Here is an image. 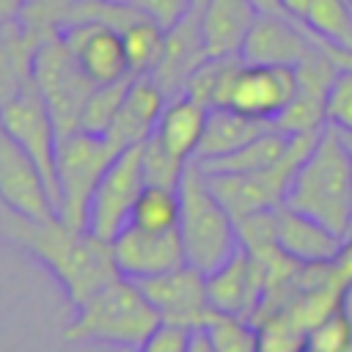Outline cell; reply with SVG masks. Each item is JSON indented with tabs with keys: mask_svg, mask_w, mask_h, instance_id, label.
I'll return each instance as SVG.
<instances>
[{
	"mask_svg": "<svg viewBox=\"0 0 352 352\" xmlns=\"http://www.w3.org/2000/svg\"><path fill=\"white\" fill-rule=\"evenodd\" d=\"M0 234L44 264L74 308L121 275L113 245L82 226H72L60 214L30 217L0 201Z\"/></svg>",
	"mask_w": 352,
	"mask_h": 352,
	"instance_id": "cell-1",
	"label": "cell"
},
{
	"mask_svg": "<svg viewBox=\"0 0 352 352\" xmlns=\"http://www.w3.org/2000/svg\"><path fill=\"white\" fill-rule=\"evenodd\" d=\"M286 206L319 220L338 236L352 234V151L336 126H324L300 162Z\"/></svg>",
	"mask_w": 352,
	"mask_h": 352,
	"instance_id": "cell-2",
	"label": "cell"
},
{
	"mask_svg": "<svg viewBox=\"0 0 352 352\" xmlns=\"http://www.w3.org/2000/svg\"><path fill=\"white\" fill-rule=\"evenodd\" d=\"M74 311V322L66 327V341H107L138 349L162 324V316L146 292L124 275L96 289Z\"/></svg>",
	"mask_w": 352,
	"mask_h": 352,
	"instance_id": "cell-3",
	"label": "cell"
},
{
	"mask_svg": "<svg viewBox=\"0 0 352 352\" xmlns=\"http://www.w3.org/2000/svg\"><path fill=\"white\" fill-rule=\"evenodd\" d=\"M179 236L187 264L204 275L228 261L239 248L236 220L214 195L209 176L195 160L179 182Z\"/></svg>",
	"mask_w": 352,
	"mask_h": 352,
	"instance_id": "cell-4",
	"label": "cell"
},
{
	"mask_svg": "<svg viewBox=\"0 0 352 352\" xmlns=\"http://www.w3.org/2000/svg\"><path fill=\"white\" fill-rule=\"evenodd\" d=\"M121 148L107 135L72 132L58 143V214L72 226H85L88 204L102 176L113 165Z\"/></svg>",
	"mask_w": 352,
	"mask_h": 352,
	"instance_id": "cell-5",
	"label": "cell"
},
{
	"mask_svg": "<svg viewBox=\"0 0 352 352\" xmlns=\"http://www.w3.org/2000/svg\"><path fill=\"white\" fill-rule=\"evenodd\" d=\"M33 82L44 96L58 135H72L80 129L82 107L94 91V80L80 69L77 58L72 55L69 44L63 41L60 30L50 33L33 60Z\"/></svg>",
	"mask_w": 352,
	"mask_h": 352,
	"instance_id": "cell-6",
	"label": "cell"
},
{
	"mask_svg": "<svg viewBox=\"0 0 352 352\" xmlns=\"http://www.w3.org/2000/svg\"><path fill=\"white\" fill-rule=\"evenodd\" d=\"M316 138H319V132L294 135L289 154L278 165L256 170V173H206V170L204 173L209 176L214 195L223 201V206L231 212L234 220H239L245 214H256V212H270L286 201L289 184H292L300 162L305 160V154L314 148Z\"/></svg>",
	"mask_w": 352,
	"mask_h": 352,
	"instance_id": "cell-7",
	"label": "cell"
},
{
	"mask_svg": "<svg viewBox=\"0 0 352 352\" xmlns=\"http://www.w3.org/2000/svg\"><path fill=\"white\" fill-rule=\"evenodd\" d=\"M0 124L38 165L47 192L52 198V206L58 212V143H60V135H58L52 113H50L44 96L38 94L36 82H30L16 99H11L6 107H0Z\"/></svg>",
	"mask_w": 352,
	"mask_h": 352,
	"instance_id": "cell-8",
	"label": "cell"
},
{
	"mask_svg": "<svg viewBox=\"0 0 352 352\" xmlns=\"http://www.w3.org/2000/svg\"><path fill=\"white\" fill-rule=\"evenodd\" d=\"M140 146H129L113 160V165L102 176V182L94 190V198L88 204L85 226L91 234H96L107 242L129 226L135 201H138L140 190L146 187Z\"/></svg>",
	"mask_w": 352,
	"mask_h": 352,
	"instance_id": "cell-9",
	"label": "cell"
},
{
	"mask_svg": "<svg viewBox=\"0 0 352 352\" xmlns=\"http://www.w3.org/2000/svg\"><path fill=\"white\" fill-rule=\"evenodd\" d=\"M294 94H297V69L294 66L242 60L231 77L223 107H231L250 118L275 124V118L289 107Z\"/></svg>",
	"mask_w": 352,
	"mask_h": 352,
	"instance_id": "cell-10",
	"label": "cell"
},
{
	"mask_svg": "<svg viewBox=\"0 0 352 352\" xmlns=\"http://www.w3.org/2000/svg\"><path fill=\"white\" fill-rule=\"evenodd\" d=\"M135 283L146 292V297L154 302L162 322L168 324L201 330L214 311L206 297V275L192 264H182L176 270H168L162 275L143 278Z\"/></svg>",
	"mask_w": 352,
	"mask_h": 352,
	"instance_id": "cell-11",
	"label": "cell"
},
{
	"mask_svg": "<svg viewBox=\"0 0 352 352\" xmlns=\"http://www.w3.org/2000/svg\"><path fill=\"white\" fill-rule=\"evenodd\" d=\"M110 245H113V258H116L118 272L129 280L154 278V275H162L168 270L187 264L179 228L176 231H146L129 223L124 231H118L110 239Z\"/></svg>",
	"mask_w": 352,
	"mask_h": 352,
	"instance_id": "cell-12",
	"label": "cell"
},
{
	"mask_svg": "<svg viewBox=\"0 0 352 352\" xmlns=\"http://www.w3.org/2000/svg\"><path fill=\"white\" fill-rule=\"evenodd\" d=\"M0 201L30 217L58 214L38 165L0 124Z\"/></svg>",
	"mask_w": 352,
	"mask_h": 352,
	"instance_id": "cell-13",
	"label": "cell"
},
{
	"mask_svg": "<svg viewBox=\"0 0 352 352\" xmlns=\"http://www.w3.org/2000/svg\"><path fill=\"white\" fill-rule=\"evenodd\" d=\"M314 50H316V41L302 22H297L286 14L258 11V16H256V22L245 38L242 60L297 66Z\"/></svg>",
	"mask_w": 352,
	"mask_h": 352,
	"instance_id": "cell-14",
	"label": "cell"
},
{
	"mask_svg": "<svg viewBox=\"0 0 352 352\" xmlns=\"http://www.w3.org/2000/svg\"><path fill=\"white\" fill-rule=\"evenodd\" d=\"M60 36L69 44L72 55L77 58L80 69L96 85L116 82L132 74L126 63L124 38L116 28L102 25V22H72L60 28Z\"/></svg>",
	"mask_w": 352,
	"mask_h": 352,
	"instance_id": "cell-15",
	"label": "cell"
},
{
	"mask_svg": "<svg viewBox=\"0 0 352 352\" xmlns=\"http://www.w3.org/2000/svg\"><path fill=\"white\" fill-rule=\"evenodd\" d=\"M206 297L209 305L220 314H236L253 319L264 297L261 264L239 245L228 261L206 272Z\"/></svg>",
	"mask_w": 352,
	"mask_h": 352,
	"instance_id": "cell-16",
	"label": "cell"
},
{
	"mask_svg": "<svg viewBox=\"0 0 352 352\" xmlns=\"http://www.w3.org/2000/svg\"><path fill=\"white\" fill-rule=\"evenodd\" d=\"M206 47H204V36H201V19L198 11L192 8L179 25L165 30V50L162 58L157 63V69L148 74L168 99L184 94L187 80L192 77V72L206 60Z\"/></svg>",
	"mask_w": 352,
	"mask_h": 352,
	"instance_id": "cell-17",
	"label": "cell"
},
{
	"mask_svg": "<svg viewBox=\"0 0 352 352\" xmlns=\"http://www.w3.org/2000/svg\"><path fill=\"white\" fill-rule=\"evenodd\" d=\"M275 236L283 253L300 264H324L336 261L344 245V236L322 226L319 220L280 204L275 209Z\"/></svg>",
	"mask_w": 352,
	"mask_h": 352,
	"instance_id": "cell-18",
	"label": "cell"
},
{
	"mask_svg": "<svg viewBox=\"0 0 352 352\" xmlns=\"http://www.w3.org/2000/svg\"><path fill=\"white\" fill-rule=\"evenodd\" d=\"M165 104H168V96L151 77H135L110 129H107V138L121 151L129 146L146 143L154 135Z\"/></svg>",
	"mask_w": 352,
	"mask_h": 352,
	"instance_id": "cell-19",
	"label": "cell"
},
{
	"mask_svg": "<svg viewBox=\"0 0 352 352\" xmlns=\"http://www.w3.org/2000/svg\"><path fill=\"white\" fill-rule=\"evenodd\" d=\"M258 16L253 0H206L198 11L201 36L209 58L242 55L245 38Z\"/></svg>",
	"mask_w": 352,
	"mask_h": 352,
	"instance_id": "cell-20",
	"label": "cell"
},
{
	"mask_svg": "<svg viewBox=\"0 0 352 352\" xmlns=\"http://www.w3.org/2000/svg\"><path fill=\"white\" fill-rule=\"evenodd\" d=\"M47 36L50 33L33 30L22 22L0 28V107L33 82V60Z\"/></svg>",
	"mask_w": 352,
	"mask_h": 352,
	"instance_id": "cell-21",
	"label": "cell"
},
{
	"mask_svg": "<svg viewBox=\"0 0 352 352\" xmlns=\"http://www.w3.org/2000/svg\"><path fill=\"white\" fill-rule=\"evenodd\" d=\"M206 118H209V107L201 104L198 99L179 94L173 99H168L160 124L154 129V138L179 160L192 162L206 129Z\"/></svg>",
	"mask_w": 352,
	"mask_h": 352,
	"instance_id": "cell-22",
	"label": "cell"
},
{
	"mask_svg": "<svg viewBox=\"0 0 352 352\" xmlns=\"http://www.w3.org/2000/svg\"><path fill=\"white\" fill-rule=\"evenodd\" d=\"M272 121H261V118H250L245 113H236L231 107H212L209 118H206V129L198 146L195 160H214V157H226L236 148H242L245 143H250L253 138H258L261 132L272 129Z\"/></svg>",
	"mask_w": 352,
	"mask_h": 352,
	"instance_id": "cell-23",
	"label": "cell"
},
{
	"mask_svg": "<svg viewBox=\"0 0 352 352\" xmlns=\"http://www.w3.org/2000/svg\"><path fill=\"white\" fill-rule=\"evenodd\" d=\"M292 138L294 135H286V132L272 126V129L261 132L258 138H253L250 143H245L242 148H236L226 157H214V160H204V162L195 160V162L206 173H256V170L278 165L289 154Z\"/></svg>",
	"mask_w": 352,
	"mask_h": 352,
	"instance_id": "cell-24",
	"label": "cell"
},
{
	"mask_svg": "<svg viewBox=\"0 0 352 352\" xmlns=\"http://www.w3.org/2000/svg\"><path fill=\"white\" fill-rule=\"evenodd\" d=\"M124 50H126V63L132 77H148L165 50V28L157 25L151 16H138L126 30H121Z\"/></svg>",
	"mask_w": 352,
	"mask_h": 352,
	"instance_id": "cell-25",
	"label": "cell"
},
{
	"mask_svg": "<svg viewBox=\"0 0 352 352\" xmlns=\"http://www.w3.org/2000/svg\"><path fill=\"white\" fill-rule=\"evenodd\" d=\"M201 330L214 352H261V327L248 316L212 311Z\"/></svg>",
	"mask_w": 352,
	"mask_h": 352,
	"instance_id": "cell-26",
	"label": "cell"
},
{
	"mask_svg": "<svg viewBox=\"0 0 352 352\" xmlns=\"http://www.w3.org/2000/svg\"><path fill=\"white\" fill-rule=\"evenodd\" d=\"M239 63H242V55L206 58V60L192 72V77L187 80L184 94L192 96V99H198V102L206 104L209 110H212V107H223L226 94H228V85H231V77H234V72H236Z\"/></svg>",
	"mask_w": 352,
	"mask_h": 352,
	"instance_id": "cell-27",
	"label": "cell"
},
{
	"mask_svg": "<svg viewBox=\"0 0 352 352\" xmlns=\"http://www.w3.org/2000/svg\"><path fill=\"white\" fill-rule=\"evenodd\" d=\"M302 25L324 44L352 50V6L349 0H314Z\"/></svg>",
	"mask_w": 352,
	"mask_h": 352,
	"instance_id": "cell-28",
	"label": "cell"
},
{
	"mask_svg": "<svg viewBox=\"0 0 352 352\" xmlns=\"http://www.w3.org/2000/svg\"><path fill=\"white\" fill-rule=\"evenodd\" d=\"M129 223L146 231H176L179 228V190L146 184L135 201Z\"/></svg>",
	"mask_w": 352,
	"mask_h": 352,
	"instance_id": "cell-29",
	"label": "cell"
},
{
	"mask_svg": "<svg viewBox=\"0 0 352 352\" xmlns=\"http://www.w3.org/2000/svg\"><path fill=\"white\" fill-rule=\"evenodd\" d=\"M132 74L124 77V80H116V82H102V85H94L85 107H82V118H80V129L82 132H91V135H107L129 85H132Z\"/></svg>",
	"mask_w": 352,
	"mask_h": 352,
	"instance_id": "cell-30",
	"label": "cell"
},
{
	"mask_svg": "<svg viewBox=\"0 0 352 352\" xmlns=\"http://www.w3.org/2000/svg\"><path fill=\"white\" fill-rule=\"evenodd\" d=\"M140 154H143V176H146V184H160V187H173L179 190V182L187 170L190 162L173 157L154 135L140 146Z\"/></svg>",
	"mask_w": 352,
	"mask_h": 352,
	"instance_id": "cell-31",
	"label": "cell"
},
{
	"mask_svg": "<svg viewBox=\"0 0 352 352\" xmlns=\"http://www.w3.org/2000/svg\"><path fill=\"white\" fill-rule=\"evenodd\" d=\"M80 3L82 0H28L16 22L41 33H58Z\"/></svg>",
	"mask_w": 352,
	"mask_h": 352,
	"instance_id": "cell-32",
	"label": "cell"
},
{
	"mask_svg": "<svg viewBox=\"0 0 352 352\" xmlns=\"http://www.w3.org/2000/svg\"><path fill=\"white\" fill-rule=\"evenodd\" d=\"M327 124L338 132H352V69H338L324 99Z\"/></svg>",
	"mask_w": 352,
	"mask_h": 352,
	"instance_id": "cell-33",
	"label": "cell"
},
{
	"mask_svg": "<svg viewBox=\"0 0 352 352\" xmlns=\"http://www.w3.org/2000/svg\"><path fill=\"white\" fill-rule=\"evenodd\" d=\"M190 336H192L190 327L162 322V324L138 346V352H187Z\"/></svg>",
	"mask_w": 352,
	"mask_h": 352,
	"instance_id": "cell-34",
	"label": "cell"
},
{
	"mask_svg": "<svg viewBox=\"0 0 352 352\" xmlns=\"http://www.w3.org/2000/svg\"><path fill=\"white\" fill-rule=\"evenodd\" d=\"M132 3L165 30L179 25L192 11V0H132Z\"/></svg>",
	"mask_w": 352,
	"mask_h": 352,
	"instance_id": "cell-35",
	"label": "cell"
},
{
	"mask_svg": "<svg viewBox=\"0 0 352 352\" xmlns=\"http://www.w3.org/2000/svg\"><path fill=\"white\" fill-rule=\"evenodd\" d=\"M333 264H336V272H338V278H341L346 286H352V234L344 239V245H341V253H338V258H336Z\"/></svg>",
	"mask_w": 352,
	"mask_h": 352,
	"instance_id": "cell-36",
	"label": "cell"
},
{
	"mask_svg": "<svg viewBox=\"0 0 352 352\" xmlns=\"http://www.w3.org/2000/svg\"><path fill=\"white\" fill-rule=\"evenodd\" d=\"M311 3H314V0H278V8H280L286 16L302 22L305 14H308V8H311Z\"/></svg>",
	"mask_w": 352,
	"mask_h": 352,
	"instance_id": "cell-37",
	"label": "cell"
},
{
	"mask_svg": "<svg viewBox=\"0 0 352 352\" xmlns=\"http://www.w3.org/2000/svg\"><path fill=\"white\" fill-rule=\"evenodd\" d=\"M311 36H314V33H311ZM314 38H316V36H314ZM316 44H319V47L333 58V63H336L338 69H352V50H341V47L324 44V41H319V38H316Z\"/></svg>",
	"mask_w": 352,
	"mask_h": 352,
	"instance_id": "cell-38",
	"label": "cell"
},
{
	"mask_svg": "<svg viewBox=\"0 0 352 352\" xmlns=\"http://www.w3.org/2000/svg\"><path fill=\"white\" fill-rule=\"evenodd\" d=\"M25 3L28 0H0V28L16 22L19 14H22V8H25Z\"/></svg>",
	"mask_w": 352,
	"mask_h": 352,
	"instance_id": "cell-39",
	"label": "cell"
},
{
	"mask_svg": "<svg viewBox=\"0 0 352 352\" xmlns=\"http://www.w3.org/2000/svg\"><path fill=\"white\" fill-rule=\"evenodd\" d=\"M187 352H214V346L209 344V338H206V333H204V330H192Z\"/></svg>",
	"mask_w": 352,
	"mask_h": 352,
	"instance_id": "cell-40",
	"label": "cell"
},
{
	"mask_svg": "<svg viewBox=\"0 0 352 352\" xmlns=\"http://www.w3.org/2000/svg\"><path fill=\"white\" fill-rule=\"evenodd\" d=\"M253 6H256L258 11H270V14H283V11L278 8V0H253Z\"/></svg>",
	"mask_w": 352,
	"mask_h": 352,
	"instance_id": "cell-41",
	"label": "cell"
},
{
	"mask_svg": "<svg viewBox=\"0 0 352 352\" xmlns=\"http://www.w3.org/2000/svg\"><path fill=\"white\" fill-rule=\"evenodd\" d=\"M344 308H346L349 316H352V286H349V292H346V302H344Z\"/></svg>",
	"mask_w": 352,
	"mask_h": 352,
	"instance_id": "cell-42",
	"label": "cell"
},
{
	"mask_svg": "<svg viewBox=\"0 0 352 352\" xmlns=\"http://www.w3.org/2000/svg\"><path fill=\"white\" fill-rule=\"evenodd\" d=\"M344 135V140H346V146H349V151H352V132H341Z\"/></svg>",
	"mask_w": 352,
	"mask_h": 352,
	"instance_id": "cell-43",
	"label": "cell"
},
{
	"mask_svg": "<svg viewBox=\"0 0 352 352\" xmlns=\"http://www.w3.org/2000/svg\"><path fill=\"white\" fill-rule=\"evenodd\" d=\"M204 3H206V0H192V8H195V11H201V8H204Z\"/></svg>",
	"mask_w": 352,
	"mask_h": 352,
	"instance_id": "cell-44",
	"label": "cell"
},
{
	"mask_svg": "<svg viewBox=\"0 0 352 352\" xmlns=\"http://www.w3.org/2000/svg\"><path fill=\"white\" fill-rule=\"evenodd\" d=\"M116 3H132V0H116Z\"/></svg>",
	"mask_w": 352,
	"mask_h": 352,
	"instance_id": "cell-45",
	"label": "cell"
},
{
	"mask_svg": "<svg viewBox=\"0 0 352 352\" xmlns=\"http://www.w3.org/2000/svg\"><path fill=\"white\" fill-rule=\"evenodd\" d=\"M349 6H352V0H349Z\"/></svg>",
	"mask_w": 352,
	"mask_h": 352,
	"instance_id": "cell-46",
	"label": "cell"
}]
</instances>
